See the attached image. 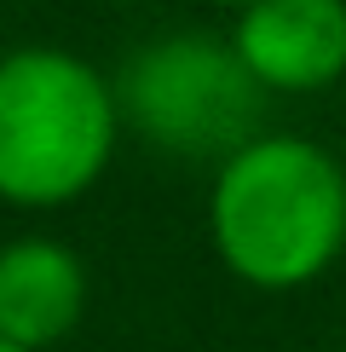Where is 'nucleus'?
Instances as JSON below:
<instances>
[{"mask_svg":"<svg viewBox=\"0 0 346 352\" xmlns=\"http://www.w3.org/2000/svg\"><path fill=\"white\" fill-rule=\"evenodd\" d=\"M208 237L249 289L317 283L346 248V168L300 133H260L225 156L208 190Z\"/></svg>","mask_w":346,"mask_h":352,"instance_id":"nucleus-1","label":"nucleus"},{"mask_svg":"<svg viewBox=\"0 0 346 352\" xmlns=\"http://www.w3.org/2000/svg\"><path fill=\"white\" fill-rule=\"evenodd\" d=\"M122 98L86 58L18 47L0 58V202L64 208L104 179Z\"/></svg>","mask_w":346,"mask_h":352,"instance_id":"nucleus-2","label":"nucleus"},{"mask_svg":"<svg viewBox=\"0 0 346 352\" xmlns=\"http://www.w3.org/2000/svg\"><path fill=\"white\" fill-rule=\"evenodd\" d=\"M122 116L150 144L173 156H237L260 139L266 87L249 76L231 41L214 35H168L127 58L122 69Z\"/></svg>","mask_w":346,"mask_h":352,"instance_id":"nucleus-3","label":"nucleus"},{"mask_svg":"<svg viewBox=\"0 0 346 352\" xmlns=\"http://www.w3.org/2000/svg\"><path fill=\"white\" fill-rule=\"evenodd\" d=\"M231 47L266 93H323L346 76V0H254Z\"/></svg>","mask_w":346,"mask_h":352,"instance_id":"nucleus-4","label":"nucleus"},{"mask_svg":"<svg viewBox=\"0 0 346 352\" xmlns=\"http://www.w3.org/2000/svg\"><path fill=\"white\" fill-rule=\"evenodd\" d=\"M86 312V266L58 237L0 243V341L52 352Z\"/></svg>","mask_w":346,"mask_h":352,"instance_id":"nucleus-5","label":"nucleus"},{"mask_svg":"<svg viewBox=\"0 0 346 352\" xmlns=\"http://www.w3.org/2000/svg\"><path fill=\"white\" fill-rule=\"evenodd\" d=\"M214 6H237L242 12V6H254V0H214Z\"/></svg>","mask_w":346,"mask_h":352,"instance_id":"nucleus-6","label":"nucleus"},{"mask_svg":"<svg viewBox=\"0 0 346 352\" xmlns=\"http://www.w3.org/2000/svg\"><path fill=\"white\" fill-rule=\"evenodd\" d=\"M0 352H29V346H18V341H0Z\"/></svg>","mask_w":346,"mask_h":352,"instance_id":"nucleus-7","label":"nucleus"}]
</instances>
